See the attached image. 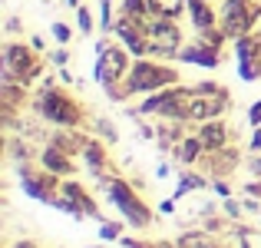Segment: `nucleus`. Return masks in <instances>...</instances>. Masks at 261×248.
I'll use <instances>...</instances> for the list:
<instances>
[{
  "instance_id": "obj_13",
  "label": "nucleus",
  "mask_w": 261,
  "mask_h": 248,
  "mask_svg": "<svg viewBox=\"0 0 261 248\" xmlns=\"http://www.w3.org/2000/svg\"><path fill=\"white\" fill-rule=\"evenodd\" d=\"M37 162H40V169L53 172V176H60V179L76 176V162H73V156H70V153H63L60 146H53V142H46V146L40 149Z\"/></svg>"
},
{
  "instance_id": "obj_14",
  "label": "nucleus",
  "mask_w": 261,
  "mask_h": 248,
  "mask_svg": "<svg viewBox=\"0 0 261 248\" xmlns=\"http://www.w3.org/2000/svg\"><path fill=\"white\" fill-rule=\"evenodd\" d=\"M198 139H202L205 153H222V149L231 146V129L225 119H208V122H198Z\"/></svg>"
},
{
  "instance_id": "obj_35",
  "label": "nucleus",
  "mask_w": 261,
  "mask_h": 248,
  "mask_svg": "<svg viewBox=\"0 0 261 248\" xmlns=\"http://www.w3.org/2000/svg\"><path fill=\"white\" fill-rule=\"evenodd\" d=\"M155 176L166 179V176H169V162H159V165H155Z\"/></svg>"
},
{
  "instance_id": "obj_33",
  "label": "nucleus",
  "mask_w": 261,
  "mask_h": 248,
  "mask_svg": "<svg viewBox=\"0 0 261 248\" xmlns=\"http://www.w3.org/2000/svg\"><path fill=\"white\" fill-rule=\"evenodd\" d=\"M10 248H40V245L33 242V238H20V242H13Z\"/></svg>"
},
{
  "instance_id": "obj_10",
  "label": "nucleus",
  "mask_w": 261,
  "mask_h": 248,
  "mask_svg": "<svg viewBox=\"0 0 261 248\" xmlns=\"http://www.w3.org/2000/svg\"><path fill=\"white\" fill-rule=\"evenodd\" d=\"M116 40L133 53V60H142L149 57V40H146V20H133V17H116V27H113Z\"/></svg>"
},
{
  "instance_id": "obj_25",
  "label": "nucleus",
  "mask_w": 261,
  "mask_h": 248,
  "mask_svg": "<svg viewBox=\"0 0 261 248\" xmlns=\"http://www.w3.org/2000/svg\"><path fill=\"white\" fill-rule=\"evenodd\" d=\"M76 27H80V33H93V13H89V7H76Z\"/></svg>"
},
{
  "instance_id": "obj_5",
  "label": "nucleus",
  "mask_w": 261,
  "mask_h": 248,
  "mask_svg": "<svg viewBox=\"0 0 261 248\" xmlns=\"http://www.w3.org/2000/svg\"><path fill=\"white\" fill-rule=\"evenodd\" d=\"M231 96L225 86L212 80H202L192 86V100H189V122H208V119H222L231 106Z\"/></svg>"
},
{
  "instance_id": "obj_21",
  "label": "nucleus",
  "mask_w": 261,
  "mask_h": 248,
  "mask_svg": "<svg viewBox=\"0 0 261 248\" xmlns=\"http://www.w3.org/2000/svg\"><path fill=\"white\" fill-rule=\"evenodd\" d=\"M93 133L99 136L102 142H109V146H113V142L119 139V136H116V126H113L109 119H93Z\"/></svg>"
},
{
  "instance_id": "obj_30",
  "label": "nucleus",
  "mask_w": 261,
  "mask_h": 248,
  "mask_svg": "<svg viewBox=\"0 0 261 248\" xmlns=\"http://www.w3.org/2000/svg\"><path fill=\"white\" fill-rule=\"evenodd\" d=\"M119 245H122V248H152L155 242H142V238H129V235H122V238H119Z\"/></svg>"
},
{
  "instance_id": "obj_3",
  "label": "nucleus",
  "mask_w": 261,
  "mask_h": 248,
  "mask_svg": "<svg viewBox=\"0 0 261 248\" xmlns=\"http://www.w3.org/2000/svg\"><path fill=\"white\" fill-rule=\"evenodd\" d=\"M99 189L106 192V199H109V205H116V212L122 215V222L126 225H133V229H149L152 225V209L146 205V199L139 195V192L133 189V182H126L122 176H106L99 182Z\"/></svg>"
},
{
  "instance_id": "obj_27",
  "label": "nucleus",
  "mask_w": 261,
  "mask_h": 248,
  "mask_svg": "<svg viewBox=\"0 0 261 248\" xmlns=\"http://www.w3.org/2000/svg\"><path fill=\"white\" fill-rule=\"evenodd\" d=\"M222 209H225V215H228V218H242L245 215V202H238V199H225Z\"/></svg>"
},
{
  "instance_id": "obj_6",
  "label": "nucleus",
  "mask_w": 261,
  "mask_h": 248,
  "mask_svg": "<svg viewBox=\"0 0 261 248\" xmlns=\"http://www.w3.org/2000/svg\"><path fill=\"white\" fill-rule=\"evenodd\" d=\"M129 70H133V53L122 43L116 46V43H106V40L96 43V70L93 73H96V83H99L102 89L122 83Z\"/></svg>"
},
{
  "instance_id": "obj_11",
  "label": "nucleus",
  "mask_w": 261,
  "mask_h": 248,
  "mask_svg": "<svg viewBox=\"0 0 261 248\" xmlns=\"http://www.w3.org/2000/svg\"><path fill=\"white\" fill-rule=\"evenodd\" d=\"M80 156H83L86 169L93 179H106L113 176V165H109V153H106V142L102 139H93V136H83V149H80Z\"/></svg>"
},
{
  "instance_id": "obj_1",
  "label": "nucleus",
  "mask_w": 261,
  "mask_h": 248,
  "mask_svg": "<svg viewBox=\"0 0 261 248\" xmlns=\"http://www.w3.org/2000/svg\"><path fill=\"white\" fill-rule=\"evenodd\" d=\"M30 106H33V113H37L40 119L50 122V126H57V129H80V126H86L83 106H80L63 86H57V83H53V86H40V93L30 100Z\"/></svg>"
},
{
  "instance_id": "obj_28",
  "label": "nucleus",
  "mask_w": 261,
  "mask_h": 248,
  "mask_svg": "<svg viewBox=\"0 0 261 248\" xmlns=\"http://www.w3.org/2000/svg\"><path fill=\"white\" fill-rule=\"evenodd\" d=\"M50 63L57 66V70H63V66L70 63V50H66V46H57V50L50 53Z\"/></svg>"
},
{
  "instance_id": "obj_12",
  "label": "nucleus",
  "mask_w": 261,
  "mask_h": 248,
  "mask_svg": "<svg viewBox=\"0 0 261 248\" xmlns=\"http://www.w3.org/2000/svg\"><path fill=\"white\" fill-rule=\"evenodd\" d=\"M178 63H192V66H202V70H215V66L222 63V50L212 46V43H205L202 37H195L189 46H182Z\"/></svg>"
},
{
  "instance_id": "obj_29",
  "label": "nucleus",
  "mask_w": 261,
  "mask_h": 248,
  "mask_svg": "<svg viewBox=\"0 0 261 248\" xmlns=\"http://www.w3.org/2000/svg\"><path fill=\"white\" fill-rule=\"evenodd\" d=\"M212 192H215V195H222V199H231V185L225 182V179H215V182H212Z\"/></svg>"
},
{
  "instance_id": "obj_4",
  "label": "nucleus",
  "mask_w": 261,
  "mask_h": 248,
  "mask_svg": "<svg viewBox=\"0 0 261 248\" xmlns=\"http://www.w3.org/2000/svg\"><path fill=\"white\" fill-rule=\"evenodd\" d=\"M189 100H192V86H166L159 93H149L136 109H129V116H155V119H169V122H189Z\"/></svg>"
},
{
  "instance_id": "obj_31",
  "label": "nucleus",
  "mask_w": 261,
  "mask_h": 248,
  "mask_svg": "<svg viewBox=\"0 0 261 248\" xmlns=\"http://www.w3.org/2000/svg\"><path fill=\"white\" fill-rule=\"evenodd\" d=\"M248 122H251V126H261V100H255V103H251V109H248Z\"/></svg>"
},
{
  "instance_id": "obj_15",
  "label": "nucleus",
  "mask_w": 261,
  "mask_h": 248,
  "mask_svg": "<svg viewBox=\"0 0 261 248\" xmlns=\"http://www.w3.org/2000/svg\"><path fill=\"white\" fill-rule=\"evenodd\" d=\"M185 13H189L195 33H205V30L218 27V10L212 7V0H185Z\"/></svg>"
},
{
  "instance_id": "obj_37",
  "label": "nucleus",
  "mask_w": 261,
  "mask_h": 248,
  "mask_svg": "<svg viewBox=\"0 0 261 248\" xmlns=\"http://www.w3.org/2000/svg\"><path fill=\"white\" fill-rule=\"evenodd\" d=\"M66 7H73V10H76V7H83V0H63Z\"/></svg>"
},
{
  "instance_id": "obj_19",
  "label": "nucleus",
  "mask_w": 261,
  "mask_h": 248,
  "mask_svg": "<svg viewBox=\"0 0 261 248\" xmlns=\"http://www.w3.org/2000/svg\"><path fill=\"white\" fill-rule=\"evenodd\" d=\"M178 248H222L218 242H212L208 232H182V235L175 238Z\"/></svg>"
},
{
  "instance_id": "obj_18",
  "label": "nucleus",
  "mask_w": 261,
  "mask_h": 248,
  "mask_svg": "<svg viewBox=\"0 0 261 248\" xmlns=\"http://www.w3.org/2000/svg\"><path fill=\"white\" fill-rule=\"evenodd\" d=\"M149 13H152V17H172V20H178L185 13V0H149Z\"/></svg>"
},
{
  "instance_id": "obj_2",
  "label": "nucleus",
  "mask_w": 261,
  "mask_h": 248,
  "mask_svg": "<svg viewBox=\"0 0 261 248\" xmlns=\"http://www.w3.org/2000/svg\"><path fill=\"white\" fill-rule=\"evenodd\" d=\"M175 83H178V70L169 66V60L142 57V60H133V70L126 73V80L119 83V89L126 93V100H133V96L159 93V89L175 86Z\"/></svg>"
},
{
  "instance_id": "obj_20",
  "label": "nucleus",
  "mask_w": 261,
  "mask_h": 248,
  "mask_svg": "<svg viewBox=\"0 0 261 248\" xmlns=\"http://www.w3.org/2000/svg\"><path fill=\"white\" fill-rule=\"evenodd\" d=\"M119 13L122 17H133V20H149V0H119Z\"/></svg>"
},
{
  "instance_id": "obj_7",
  "label": "nucleus",
  "mask_w": 261,
  "mask_h": 248,
  "mask_svg": "<svg viewBox=\"0 0 261 248\" xmlns=\"http://www.w3.org/2000/svg\"><path fill=\"white\" fill-rule=\"evenodd\" d=\"M146 40H149V57L155 60H178V53H182V27L172 17H149Z\"/></svg>"
},
{
  "instance_id": "obj_36",
  "label": "nucleus",
  "mask_w": 261,
  "mask_h": 248,
  "mask_svg": "<svg viewBox=\"0 0 261 248\" xmlns=\"http://www.w3.org/2000/svg\"><path fill=\"white\" fill-rule=\"evenodd\" d=\"M152 248H178V245H175V242H155Z\"/></svg>"
},
{
  "instance_id": "obj_24",
  "label": "nucleus",
  "mask_w": 261,
  "mask_h": 248,
  "mask_svg": "<svg viewBox=\"0 0 261 248\" xmlns=\"http://www.w3.org/2000/svg\"><path fill=\"white\" fill-rule=\"evenodd\" d=\"M99 238L102 242H119L122 238V222H106V218H102L99 222Z\"/></svg>"
},
{
  "instance_id": "obj_39",
  "label": "nucleus",
  "mask_w": 261,
  "mask_h": 248,
  "mask_svg": "<svg viewBox=\"0 0 261 248\" xmlns=\"http://www.w3.org/2000/svg\"><path fill=\"white\" fill-rule=\"evenodd\" d=\"M258 245H261V238H258Z\"/></svg>"
},
{
  "instance_id": "obj_38",
  "label": "nucleus",
  "mask_w": 261,
  "mask_h": 248,
  "mask_svg": "<svg viewBox=\"0 0 261 248\" xmlns=\"http://www.w3.org/2000/svg\"><path fill=\"white\" fill-rule=\"evenodd\" d=\"M86 248H99V245H86Z\"/></svg>"
},
{
  "instance_id": "obj_23",
  "label": "nucleus",
  "mask_w": 261,
  "mask_h": 248,
  "mask_svg": "<svg viewBox=\"0 0 261 248\" xmlns=\"http://www.w3.org/2000/svg\"><path fill=\"white\" fill-rule=\"evenodd\" d=\"M7 149H10V159L13 162H20V165H23V159L30 162V153H33V149L27 146L23 139H10V142H7Z\"/></svg>"
},
{
  "instance_id": "obj_26",
  "label": "nucleus",
  "mask_w": 261,
  "mask_h": 248,
  "mask_svg": "<svg viewBox=\"0 0 261 248\" xmlns=\"http://www.w3.org/2000/svg\"><path fill=\"white\" fill-rule=\"evenodd\" d=\"M50 30H53V40H57L60 46H66V43H70V40H73V30H70V27H66V23H60V20H57V23L50 27Z\"/></svg>"
},
{
  "instance_id": "obj_8",
  "label": "nucleus",
  "mask_w": 261,
  "mask_h": 248,
  "mask_svg": "<svg viewBox=\"0 0 261 248\" xmlns=\"http://www.w3.org/2000/svg\"><path fill=\"white\" fill-rule=\"evenodd\" d=\"M261 20V0H225L218 10V27L225 30L228 40L248 37Z\"/></svg>"
},
{
  "instance_id": "obj_9",
  "label": "nucleus",
  "mask_w": 261,
  "mask_h": 248,
  "mask_svg": "<svg viewBox=\"0 0 261 248\" xmlns=\"http://www.w3.org/2000/svg\"><path fill=\"white\" fill-rule=\"evenodd\" d=\"M60 182H63V179L53 176V172H46V169L30 172L27 165H20V189H23L30 199L43 202V205H53V199L60 195Z\"/></svg>"
},
{
  "instance_id": "obj_16",
  "label": "nucleus",
  "mask_w": 261,
  "mask_h": 248,
  "mask_svg": "<svg viewBox=\"0 0 261 248\" xmlns=\"http://www.w3.org/2000/svg\"><path fill=\"white\" fill-rule=\"evenodd\" d=\"M172 156H175V162H182V169H195V165L205 159V146H202V139H198V133L182 136V139L175 142Z\"/></svg>"
},
{
  "instance_id": "obj_17",
  "label": "nucleus",
  "mask_w": 261,
  "mask_h": 248,
  "mask_svg": "<svg viewBox=\"0 0 261 248\" xmlns=\"http://www.w3.org/2000/svg\"><path fill=\"white\" fill-rule=\"evenodd\" d=\"M205 185H208V176H202V172H192V169H182L178 185H175V199L189 195V192H195V189H205Z\"/></svg>"
},
{
  "instance_id": "obj_34",
  "label": "nucleus",
  "mask_w": 261,
  "mask_h": 248,
  "mask_svg": "<svg viewBox=\"0 0 261 248\" xmlns=\"http://www.w3.org/2000/svg\"><path fill=\"white\" fill-rule=\"evenodd\" d=\"M30 46H33L37 53H43V37H37V33H33V37H30Z\"/></svg>"
},
{
  "instance_id": "obj_32",
  "label": "nucleus",
  "mask_w": 261,
  "mask_h": 248,
  "mask_svg": "<svg viewBox=\"0 0 261 248\" xmlns=\"http://www.w3.org/2000/svg\"><path fill=\"white\" fill-rule=\"evenodd\" d=\"M159 212H162V215H175V195L172 199H162V202H159Z\"/></svg>"
},
{
  "instance_id": "obj_22",
  "label": "nucleus",
  "mask_w": 261,
  "mask_h": 248,
  "mask_svg": "<svg viewBox=\"0 0 261 248\" xmlns=\"http://www.w3.org/2000/svg\"><path fill=\"white\" fill-rule=\"evenodd\" d=\"M116 20H113V0H99V30L102 33H113Z\"/></svg>"
}]
</instances>
